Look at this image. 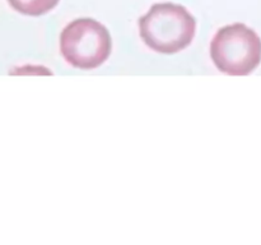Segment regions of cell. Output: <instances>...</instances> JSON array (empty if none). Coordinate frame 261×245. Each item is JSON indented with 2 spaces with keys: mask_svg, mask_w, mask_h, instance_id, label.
<instances>
[{
  "mask_svg": "<svg viewBox=\"0 0 261 245\" xmlns=\"http://www.w3.org/2000/svg\"><path fill=\"white\" fill-rule=\"evenodd\" d=\"M139 33L145 45L161 54H176L188 47L196 32V20L185 7L173 3L154 4L139 18Z\"/></svg>",
  "mask_w": 261,
  "mask_h": 245,
  "instance_id": "1",
  "label": "cell"
},
{
  "mask_svg": "<svg viewBox=\"0 0 261 245\" xmlns=\"http://www.w3.org/2000/svg\"><path fill=\"white\" fill-rule=\"evenodd\" d=\"M214 65L228 76H249L261 61V40L244 23L224 26L211 42Z\"/></svg>",
  "mask_w": 261,
  "mask_h": 245,
  "instance_id": "2",
  "label": "cell"
},
{
  "mask_svg": "<svg viewBox=\"0 0 261 245\" xmlns=\"http://www.w3.org/2000/svg\"><path fill=\"white\" fill-rule=\"evenodd\" d=\"M111 36L107 28L92 18H79L69 23L60 35V51L74 68L96 69L111 54Z\"/></svg>",
  "mask_w": 261,
  "mask_h": 245,
  "instance_id": "3",
  "label": "cell"
},
{
  "mask_svg": "<svg viewBox=\"0 0 261 245\" xmlns=\"http://www.w3.org/2000/svg\"><path fill=\"white\" fill-rule=\"evenodd\" d=\"M60 0H8L10 7L18 13L30 17H38L53 10Z\"/></svg>",
  "mask_w": 261,
  "mask_h": 245,
  "instance_id": "4",
  "label": "cell"
}]
</instances>
